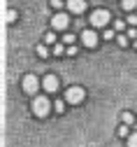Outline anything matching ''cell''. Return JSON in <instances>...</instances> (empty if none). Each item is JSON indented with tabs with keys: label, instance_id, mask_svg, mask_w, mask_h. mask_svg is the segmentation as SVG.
I'll return each instance as SVG.
<instances>
[{
	"label": "cell",
	"instance_id": "1",
	"mask_svg": "<svg viewBox=\"0 0 137 147\" xmlns=\"http://www.w3.org/2000/svg\"><path fill=\"white\" fill-rule=\"evenodd\" d=\"M51 100L47 98V96H35L33 98V115L35 117H40V119H44L49 112H51Z\"/></svg>",
	"mask_w": 137,
	"mask_h": 147
},
{
	"label": "cell",
	"instance_id": "2",
	"mask_svg": "<svg viewBox=\"0 0 137 147\" xmlns=\"http://www.w3.org/2000/svg\"><path fill=\"white\" fill-rule=\"evenodd\" d=\"M84 98H86V91L82 86H70L65 91V103H70V105H79V103H84Z\"/></svg>",
	"mask_w": 137,
	"mask_h": 147
},
{
	"label": "cell",
	"instance_id": "3",
	"mask_svg": "<svg viewBox=\"0 0 137 147\" xmlns=\"http://www.w3.org/2000/svg\"><path fill=\"white\" fill-rule=\"evenodd\" d=\"M109 19H112V14H109L107 9H95V12L91 14V26H93V28H105V26L109 24Z\"/></svg>",
	"mask_w": 137,
	"mask_h": 147
},
{
	"label": "cell",
	"instance_id": "4",
	"mask_svg": "<svg viewBox=\"0 0 137 147\" xmlns=\"http://www.w3.org/2000/svg\"><path fill=\"white\" fill-rule=\"evenodd\" d=\"M51 26H53L56 30H67V26H70L67 14H65V12H56L53 19H51Z\"/></svg>",
	"mask_w": 137,
	"mask_h": 147
},
{
	"label": "cell",
	"instance_id": "5",
	"mask_svg": "<svg viewBox=\"0 0 137 147\" xmlns=\"http://www.w3.org/2000/svg\"><path fill=\"white\" fill-rule=\"evenodd\" d=\"M21 86H23L26 94H37V86H40V82H37L35 75H26L23 82H21Z\"/></svg>",
	"mask_w": 137,
	"mask_h": 147
},
{
	"label": "cell",
	"instance_id": "6",
	"mask_svg": "<svg viewBox=\"0 0 137 147\" xmlns=\"http://www.w3.org/2000/svg\"><path fill=\"white\" fill-rule=\"evenodd\" d=\"M42 86H44L47 94H56L58 86H61V82H58V77H56V75H51V72H49V75L44 77V82H42Z\"/></svg>",
	"mask_w": 137,
	"mask_h": 147
},
{
	"label": "cell",
	"instance_id": "7",
	"mask_svg": "<svg viewBox=\"0 0 137 147\" xmlns=\"http://www.w3.org/2000/svg\"><path fill=\"white\" fill-rule=\"evenodd\" d=\"M82 42H84V47H88V49H93V47H98V33L95 30H84L82 35Z\"/></svg>",
	"mask_w": 137,
	"mask_h": 147
},
{
	"label": "cell",
	"instance_id": "8",
	"mask_svg": "<svg viewBox=\"0 0 137 147\" xmlns=\"http://www.w3.org/2000/svg\"><path fill=\"white\" fill-rule=\"evenodd\" d=\"M84 9H86V0H67V12L82 14Z\"/></svg>",
	"mask_w": 137,
	"mask_h": 147
},
{
	"label": "cell",
	"instance_id": "9",
	"mask_svg": "<svg viewBox=\"0 0 137 147\" xmlns=\"http://www.w3.org/2000/svg\"><path fill=\"white\" fill-rule=\"evenodd\" d=\"M121 7L126 12H135L137 9V0H121Z\"/></svg>",
	"mask_w": 137,
	"mask_h": 147
},
{
	"label": "cell",
	"instance_id": "10",
	"mask_svg": "<svg viewBox=\"0 0 137 147\" xmlns=\"http://www.w3.org/2000/svg\"><path fill=\"white\" fill-rule=\"evenodd\" d=\"M119 138H130V126L128 124H121L119 126Z\"/></svg>",
	"mask_w": 137,
	"mask_h": 147
},
{
	"label": "cell",
	"instance_id": "11",
	"mask_svg": "<svg viewBox=\"0 0 137 147\" xmlns=\"http://www.w3.org/2000/svg\"><path fill=\"white\" fill-rule=\"evenodd\" d=\"M37 56L49 59V49H47V45H37Z\"/></svg>",
	"mask_w": 137,
	"mask_h": 147
},
{
	"label": "cell",
	"instance_id": "12",
	"mask_svg": "<svg viewBox=\"0 0 137 147\" xmlns=\"http://www.w3.org/2000/svg\"><path fill=\"white\" fill-rule=\"evenodd\" d=\"M53 110H56L58 115H63V112H65V98H63V100H56V103H53Z\"/></svg>",
	"mask_w": 137,
	"mask_h": 147
},
{
	"label": "cell",
	"instance_id": "13",
	"mask_svg": "<svg viewBox=\"0 0 137 147\" xmlns=\"http://www.w3.org/2000/svg\"><path fill=\"white\" fill-rule=\"evenodd\" d=\"M16 16H19V14H16V9H7L5 19H7V24H14V21H16Z\"/></svg>",
	"mask_w": 137,
	"mask_h": 147
},
{
	"label": "cell",
	"instance_id": "14",
	"mask_svg": "<svg viewBox=\"0 0 137 147\" xmlns=\"http://www.w3.org/2000/svg\"><path fill=\"white\" fill-rule=\"evenodd\" d=\"M121 119H123V124H128V126H130V124L135 121V115H132V112H123V115H121Z\"/></svg>",
	"mask_w": 137,
	"mask_h": 147
},
{
	"label": "cell",
	"instance_id": "15",
	"mask_svg": "<svg viewBox=\"0 0 137 147\" xmlns=\"http://www.w3.org/2000/svg\"><path fill=\"white\" fill-rule=\"evenodd\" d=\"M65 51H67V49H65L63 45H53V56H63Z\"/></svg>",
	"mask_w": 137,
	"mask_h": 147
},
{
	"label": "cell",
	"instance_id": "16",
	"mask_svg": "<svg viewBox=\"0 0 137 147\" xmlns=\"http://www.w3.org/2000/svg\"><path fill=\"white\" fill-rule=\"evenodd\" d=\"M116 42H119V47H128V35H116Z\"/></svg>",
	"mask_w": 137,
	"mask_h": 147
},
{
	"label": "cell",
	"instance_id": "17",
	"mask_svg": "<svg viewBox=\"0 0 137 147\" xmlns=\"http://www.w3.org/2000/svg\"><path fill=\"white\" fill-rule=\"evenodd\" d=\"M44 45H56V35L53 33H47L44 35Z\"/></svg>",
	"mask_w": 137,
	"mask_h": 147
},
{
	"label": "cell",
	"instance_id": "18",
	"mask_svg": "<svg viewBox=\"0 0 137 147\" xmlns=\"http://www.w3.org/2000/svg\"><path fill=\"white\" fill-rule=\"evenodd\" d=\"M74 40H77V35H72V33H67L65 38H63V42H65V45H74Z\"/></svg>",
	"mask_w": 137,
	"mask_h": 147
},
{
	"label": "cell",
	"instance_id": "19",
	"mask_svg": "<svg viewBox=\"0 0 137 147\" xmlns=\"http://www.w3.org/2000/svg\"><path fill=\"white\" fill-rule=\"evenodd\" d=\"M128 147H137V133H130V138H128Z\"/></svg>",
	"mask_w": 137,
	"mask_h": 147
},
{
	"label": "cell",
	"instance_id": "20",
	"mask_svg": "<svg viewBox=\"0 0 137 147\" xmlns=\"http://www.w3.org/2000/svg\"><path fill=\"white\" fill-rule=\"evenodd\" d=\"M51 7L61 12V7H63V0H51Z\"/></svg>",
	"mask_w": 137,
	"mask_h": 147
},
{
	"label": "cell",
	"instance_id": "21",
	"mask_svg": "<svg viewBox=\"0 0 137 147\" xmlns=\"http://www.w3.org/2000/svg\"><path fill=\"white\" fill-rule=\"evenodd\" d=\"M114 28H116V30H123V28H126V24H123L121 19H116V21H114Z\"/></svg>",
	"mask_w": 137,
	"mask_h": 147
},
{
	"label": "cell",
	"instance_id": "22",
	"mask_svg": "<svg viewBox=\"0 0 137 147\" xmlns=\"http://www.w3.org/2000/svg\"><path fill=\"white\" fill-rule=\"evenodd\" d=\"M67 56H77V47H74V45L67 47Z\"/></svg>",
	"mask_w": 137,
	"mask_h": 147
},
{
	"label": "cell",
	"instance_id": "23",
	"mask_svg": "<svg viewBox=\"0 0 137 147\" xmlns=\"http://www.w3.org/2000/svg\"><path fill=\"white\" fill-rule=\"evenodd\" d=\"M102 38H105V40H112V38H116V35H114V30H105Z\"/></svg>",
	"mask_w": 137,
	"mask_h": 147
},
{
	"label": "cell",
	"instance_id": "24",
	"mask_svg": "<svg viewBox=\"0 0 137 147\" xmlns=\"http://www.w3.org/2000/svg\"><path fill=\"white\" fill-rule=\"evenodd\" d=\"M126 35H128V38H135V40H137V30H135V28H128Z\"/></svg>",
	"mask_w": 137,
	"mask_h": 147
},
{
	"label": "cell",
	"instance_id": "25",
	"mask_svg": "<svg viewBox=\"0 0 137 147\" xmlns=\"http://www.w3.org/2000/svg\"><path fill=\"white\" fill-rule=\"evenodd\" d=\"M128 21H130V26H137V14H130Z\"/></svg>",
	"mask_w": 137,
	"mask_h": 147
},
{
	"label": "cell",
	"instance_id": "26",
	"mask_svg": "<svg viewBox=\"0 0 137 147\" xmlns=\"http://www.w3.org/2000/svg\"><path fill=\"white\" fill-rule=\"evenodd\" d=\"M135 47H137V40H135Z\"/></svg>",
	"mask_w": 137,
	"mask_h": 147
}]
</instances>
